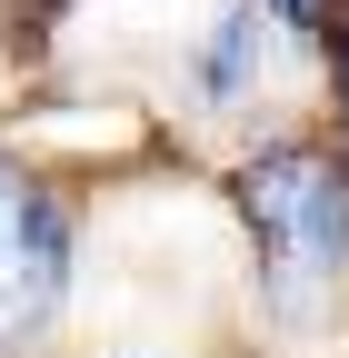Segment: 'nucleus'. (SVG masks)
<instances>
[{
	"mask_svg": "<svg viewBox=\"0 0 349 358\" xmlns=\"http://www.w3.org/2000/svg\"><path fill=\"white\" fill-rule=\"evenodd\" d=\"M60 259H70L60 209L40 199L11 159H0V348H11L20 329L50 319V299H60Z\"/></svg>",
	"mask_w": 349,
	"mask_h": 358,
	"instance_id": "f03ea898",
	"label": "nucleus"
},
{
	"mask_svg": "<svg viewBox=\"0 0 349 358\" xmlns=\"http://www.w3.org/2000/svg\"><path fill=\"white\" fill-rule=\"evenodd\" d=\"M339 80H349V40H339Z\"/></svg>",
	"mask_w": 349,
	"mask_h": 358,
	"instance_id": "7ed1b4c3",
	"label": "nucleus"
},
{
	"mask_svg": "<svg viewBox=\"0 0 349 358\" xmlns=\"http://www.w3.org/2000/svg\"><path fill=\"white\" fill-rule=\"evenodd\" d=\"M249 229H259V268H270L280 308H320L349 268V179L329 150H270L249 179Z\"/></svg>",
	"mask_w": 349,
	"mask_h": 358,
	"instance_id": "f257e3e1",
	"label": "nucleus"
}]
</instances>
